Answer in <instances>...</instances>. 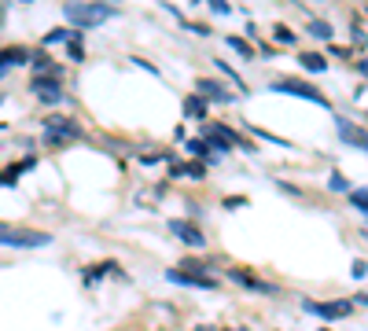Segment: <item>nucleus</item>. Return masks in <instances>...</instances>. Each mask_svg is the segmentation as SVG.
Returning <instances> with one entry per match:
<instances>
[{
	"mask_svg": "<svg viewBox=\"0 0 368 331\" xmlns=\"http://www.w3.org/2000/svg\"><path fill=\"white\" fill-rule=\"evenodd\" d=\"M63 12H67V19H70V23H78L81 30H92V26L107 23V19H114L118 8L114 4H67Z\"/></svg>",
	"mask_w": 368,
	"mask_h": 331,
	"instance_id": "obj_1",
	"label": "nucleus"
},
{
	"mask_svg": "<svg viewBox=\"0 0 368 331\" xmlns=\"http://www.w3.org/2000/svg\"><path fill=\"white\" fill-rule=\"evenodd\" d=\"M203 144L210 147V151H218V155H225V151H232L236 144L243 147V151H251V147H247L240 136H236L232 129H225V125H218V122H203V136H199Z\"/></svg>",
	"mask_w": 368,
	"mask_h": 331,
	"instance_id": "obj_2",
	"label": "nucleus"
},
{
	"mask_svg": "<svg viewBox=\"0 0 368 331\" xmlns=\"http://www.w3.org/2000/svg\"><path fill=\"white\" fill-rule=\"evenodd\" d=\"M70 140H81V125L74 118H59V114H52V118H45V144L52 147H63Z\"/></svg>",
	"mask_w": 368,
	"mask_h": 331,
	"instance_id": "obj_3",
	"label": "nucleus"
},
{
	"mask_svg": "<svg viewBox=\"0 0 368 331\" xmlns=\"http://www.w3.org/2000/svg\"><path fill=\"white\" fill-rule=\"evenodd\" d=\"M52 236L48 232H30V228H12V225H0V247H48Z\"/></svg>",
	"mask_w": 368,
	"mask_h": 331,
	"instance_id": "obj_4",
	"label": "nucleus"
},
{
	"mask_svg": "<svg viewBox=\"0 0 368 331\" xmlns=\"http://www.w3.org/2000/svg\"><path fill=\"white\" fill-rule=\"evenodd\" d=\"M273 92H284V96H298V100H309V103H317V107H324L328 111V96L324 92H317L313 85H306V81H295V78H280V81H273Z\"/></svg>",
	"mask_w": 368,
	"mask_h": 331,
	"instance_id": "obj_5",
	"label": "nucleus"
},
{
	"mask_svg": "<svg viewBox=\"0 0 368 331\" xmlns=\"http://www.w3.org/2000/svg\"><path fill=\"white\" fill-rule=\"evenodd\" d=\"M302 309L313 317H324V320H343V317L354 313V302H313V298H306Z\"/></svg>",
	"mask_w": 368,
	"mask_h": 331,
	"instance_id": "obj_6",
	"label": "nucleus"
},
{
	"mask_svg": "<svg viewBox=\"0 0 368 331\" xmlns=\"http://www.w3.org/2000/svg\"><path fill=\"white\" fill-rule=\"evenodd\" d=\"M170 232H173L181 243H188V247H207V236H203V228L196 225V221L173 217V221H170Z\"/></svg>",
	"mask_w": 368,
	"mask_h": 331,
	"instance_id": "obj_7",
	"label": "nucleus"
},
{
	"mask_svg": "<svg viewBox=\"0 0 368 331\" xmlns=\"http://www.w3.org/2000/svg\"><path fill=\"white\" fill-rule=\"evenodd\" d=\"M30 89L37 92L41 103H63V100H67V92H63V81H59V78H34V81H30Z\"/></svg>",
	"mask_w": 368,
	"mask_h": 331,
	"instance_id": "obj_8",
	"label": "nucleus"
},
{
	"mask_svg": "<svg viewBox=\"0 0 368 331\" xmlns=\"http://www.w3.org/2000/svg\"><path fill=\"white\" fill-rule=\"evenodd\" d=\"M166 280H170V284H181V287H196V291H214V287H218V280H214V276L184 273V269H170Z\"/></svg>",
	"mask_w": 368,
	"mask_h": 331,
	"instance_id": "obj_9",
	"label": "nucleus"
},
{
	"mask_svg": "<svg viewBox=\"0 0 368 331\" xmlns=\"http://www.w3.org/2000/svg\"><path fill=\"white\" fill-rule=\"evenodd\" d=\"M229 280L240 284V287H247V291H258V295H276L273 284H269V280H258V276H251L247 269H229Z\"/></svg>",
	"mask_w": 368,
	"mask_h": 331,
	"instance_id": "obj_10",
	"label": "nucleus"
},
{
	"mask_svg": "<svg viewBox=\"0 0 368 331\" xmlns=\"http://www.w3.org/2000/svg\"><path fill=\"white\" fill-rule=\"evenodd\" d=\"M23 63H30V48H23V45L0 48V74H8L12 67H23Z\"/></svg>",
	"mask_w": 368,
	"mask_h": 331,
	"instance_id": "obj_11",
	"label": "nucleus"
},
{
	"mask_svg": "<svg viewBox=\"0 0 368 331\" xmlns=\"http://www.w3.org/2000/svg\"><path fill=\"white\" fill-rule=\"evenodd\" d=\"M196 96H199V100H214V103H232V96L225 92L218 81H207V78L199 81V92Z\"/></svg>",
	"mask_w": 368,
	"mask_h": 331,
	"instance_id": "obj_12",
	"label": "nucleus"
},
{
	"mask_svg": "<svg viewBox=\"0 0 368 331\" xmlns=\"http://www.w3.org/2000/svg\"><path fill=\"white\" fill-rule=\"evenodd\" d=\"M335 122H339V136H343V140H346V144H354L357 151H365V133L357 129V125H350L346 118H335Z\"/></svg>",
	"mask_w": 368,
	"mask_h": 331,
	"instance_id": "obj_13",
	"label": "nucleus"
},
{
	"mask_svg": "<svg viewBox=\"0 0 368 331\" xmlns=\"http://www.w3.org/2000/svg\"><path fill=\"white\" fill-rule=\"evenodd\" d=\"M184 114H188L192 122H207V100H199V96H188V100H184Z\"/></svg>",
	"mask_w": 368,
	"mask_h": 331,
	"instance_id": "obj_14",
	"label": "nucleus"
},
{
	"mask_svg": "<svg viewBox=\"0 0 368 331\" xmlns=\"http://www.w3.org/2000/svg\"><path fill=\"white\" fill-rule=\"evenodd\" d=\"M30 166H34V158H19L12 169H4V173H0V188H12V184H15V177L23 173V169H30Z\"/></svg>",
	"mask_w": 368,
	"mask_h": 331,
	"instance_id": "obj_15",
	"label": "nucleus"
},
{
	"mask_svg": "<svg viewBox=\"0 0 368 331\" xmlns=\"http://www.w3.org/2000/svg\"><path fill=\"white\" fill-rule=\"evenodd\" d=\"M173 177H192V180H199V177H207V166H199V162H188V166H173Z\"/></svg>",
	"mask_w": 368,
	"mask_h": 331,
	"instance_id": "obj_16",
	"label": "nucleus"
},
{
	"mask_svg": "<svg viewBox=\"0 0 368 331\" xmlns=\"http://www.w3.org/2000/svg\"><path fill=\"white\" fill-rule=\"evenodd\" d=\"M302 67H306L309 74H320V70H328V59H324V56H313V52H309V56H302Z\"/></svg>",
	"mask_w": 368,
	"mask_h": 331,
	"instance_id": "obj_17",
	"label": "nucleus"
},
{
	"mask_svg": "<svg viewBox=\"0 0 368 331\" xmlns=\"http://www.w3.org/2000/svg\"><path fill=\"white\" fill-rule=\"evenodd\" d=\"M81 37H85V34L78 30V34H74V37L67 41V52H70V59H74V63H81V59H85V52H81Z\"/></svg>",
	"mask_w": 368,
	"mask_h": 331,
	"instance_id": "obj_18",
	"label": "nucleus"
},
{
	"mask_svg": "<svg viewBox=\"0 0 368 331\" xmlns=\"http://www.w3.org/2000/svg\"><path fill=\"white\" fill-rule=\"evenodd\" d=\"M350 202H354L357 213H365L368 210V191L365 188H350Z\"/></svg>",
	"mask_w": 368,
	"mask_h": 331,
	"instance_id": "obj_19",
	"label": "nucleus"
},
{
	"mask_svg": "<svg viewBox=\"0 0 368 331\" xmlns=\"http://www.w3.org/2000/svg\"><path fill=\"white\" fill-rule=\"evenodd\" d=\"M74 34H78V30H52V34L45 37V45H67Z\"/></svg>",
	"mask_w": 368,
	"mask_h": 331,
	"instance_id": "obj_20",
	"label": "nucleus"
},
{
	"mask_svg": "<svg viewBox=\"0 0 368 331\" xmlns=\"http://www.w3.org/2000/svg\"><path fill=\"white\" fill-rule=\"evenodd\" d=\"M309 34H313V37H320V41H328V37H331V26H328V23H317V19H313V23H309Z\"/></svg>",
	"mask_w": 368,
	"mask_h": 331,
	"instance_id": "obj_21",
	"label": "nucleus"
},
{
	"mask_svg": "<svg viewBox=\"0 0 368 331\" xmlns=\"http://www.w3.org/2000/svg\"><path fill=\"white\" fill-rule=\"evenodd\" d=\"M188 151L196 155V158H207V155H210V147H207V144H203L199 136H196V140H188Z\"/></svg>",
	"mask_w": 368,
	"mask_h": 331,
	"instance_id": "obj_22",
	"label": "nucleus"
},
{
	"mask_svg": "<svg viewBox=\"0 0 368 331\" xmlns=\"http://www.w3.org/2000/svg\"><path fill=\"white\" fill-rule=\"evenodd\" d=\"M331 188L335 191H350V180H346L343 173H331Z\"/></svg>",
	"mask_w": 368,
	"mask_h": 331,
	"instance_id": "obj_23",
	"label": "nucleus"
},
{
	"mask_svg": "<svg viewBox=\"0 0 368 331\" xmlns=\"http://www.w3.org/2000/svg\"><path fill=\"white\" fill-rule=\"evenodd\" d=\"M229 45L240 52V56H251V45H247V41H240V37H229Z\"/></svg>",
	"mask_w": 368,
	"mask_h": 331,
	"instance_id": "obj_24",
	"label": "nucleus"
},
{
	"mask_svg": "<svg viewBox=\"0 0 368 331\" xmlns=\"http://www.w3.org/2000/svg\"><path fill=\"white\" fill-rule=\"evenodd\" d=\"M276 41H284V45H295V34H291L287 26H276Z\"/></svg>",
	"mask_w": 368,
	"mask_h": 331,
	"instance_id": "obj_25",
	"label": "nucleus"
},
{
	"mask_svg": "<svg viewBox=\"0 0 368 331\" xmlns=\"http://www.w3.org/2000/svg\"><path fill=\"white\" fill-rule=\"evenodd\" d=\"M210 8H214V12H218V15H229V4H225V0H214Z\"/></svg>",
	"mask_w": 368,
	"mask_h": 331,
	"instance_id": "obj_26",
	"label": "nucleus"
},
{
	"mask_svg": "<svg viewBox=\"0 0 368 331\" xmlns=\"http://www.w3.org/2000/svg\"><path fill=\"white\" fill-rule=\"evenodd\" d=\"M354 276H357V280L365 276V258H357V261H354Z\"/></svg>",
	"mask_w": 368,
	"mask_h": 331,
	"instance_id": "obj_27",
	"label": "nucleus"
},
{
	"mask_svg": "<svg viewBox=\"0 0 368 331\" xmlns=\"http://www.w3.org/2000/svg\"><path fill=\"white\" fill-rule=\"evenodd\" d=\"M196 331H210V328H196Z\"/></svg>",
	"mask_w": 368,
	"mask_h": 331,
	"instance_id": "obj_28",
	"label": "nucleus"
},
{
	"mask_svg": "<svg viewBox=\"0 0 368 331\" xmlns=\"http://www.w3.org/2000/svg\"><path fill=\"white\" fill-rule=\"evenodd\" d=\"M320 331H324V328H320Z\"/></svg>",
	"mask_w": 368,
	"mask_h": 331,
	"instance_id": "obj_29",
	"label": "nucleus"
}]
</instances>
